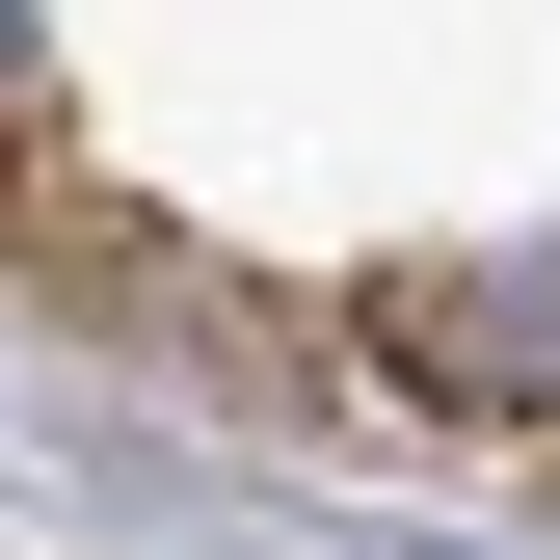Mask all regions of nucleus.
<instances>
[{"mask_svg": "<svg viewBox=\"0 0 560 560\" xmlns=\"http://www.w3.org/2000/svg\"><path fill=\"white\" fill-rule=\"evenodd\" d=\"M400 347H428V374H480V400H560V241L480 267V294H400Z\"/></svg>", "mask_w": 560, "mask_h": 560, "instance_id": "obj_1", "label": "nucleus"}, {"mask_svg": "<svg viewBox=\"0 0 560 560\" xmlns=\"http://www.w3.org/2000/svg\"><path fill=\"white\" fill-rule=\"evenodd\" d=\"M0 107H27V0H0Z\"/></svg>", "mask_w": 560, "mask_h": 560, "instance_id": "obj_2", "label": "nucleus"}]
</instances>
